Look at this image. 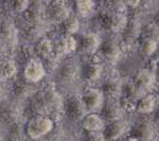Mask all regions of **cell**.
I'll use <instances>...</instances> for the list:
<instances>
[{"label":"cell","mask_w":159,"mask_h":141,"mask_svg":"<svg viewBox=\"0 0 159 141\" xmlns=\"http://www.w3.org/2000/svg\"><path fill=\"white\" fill-rule=\"evenodd\" d=\"M155 24L159 25V12H158V14L156 15V18H155Z\"/></svg>","instance_id":"cell-37"},{"label":"cell","mask_w":159,"mask_h":141,"mask_svg":"<svg viewBox=\"0 0 159 141\" xmlns=\"http://www.w3.org/2000/svg\"><path fill=\"white\" fill-rule=\"evenodd\" d=\"M82 126L86 132H103L105 127L104 119L96 112H89L82 120Z\"/></svg>","instance_id":"cell-16"},{"label":"cell","mask_w":159,"mask_h":141,"mask_svg":"<svg viewBox=\"0 0 159 141\" xmlns=\"http://www.w3.org/2000/svg\"><path fill=\"white\" fill-rule=\"evenodd\" d=\"M141 34V25L137 19H130L122 30V39L127 43H133Z\"/></svg>","instance_id":"cell-21"},{"label":"cell","mask_w":159,"mask_h":141,"mask_svg":"<svg viewBox=\"0 0 159 141\" xmlns=\"http://www.w3.org/2000/svg\"><path fill=\"white\" fill-rule=\"evenodd\" d=\"M122 90L121 83L114 78L107 79L102 87V92L104 96H106V99H118Z\"/></svg>","instance_id":"cell-25"},{"label":"cell","mask_w":159,"mask_h":141,"mask_svg":"<svg viewBox=\"0 0 159 141\" xmlns=\"http://www.w3.org/2000/svg\"><path fill=\"white\" fill-rule=\"evenodd\" d=\"M99 50L101 51L102 55L107 60H117L120 55V46L118 45V43L115 39L108 38L105 39L103 43H101Z\"/></svg>","instance_id":"cell-23"},{"label":"cell","mask_w":159,"mask_h":141,"mask_svg":"<svg viewBox=\"0 0 159 141\" xmlns=\"http://www.w3.org/2000/svg\"><path fill=\"white\" fill-rule=\"evenodd\" d=\"M107 7L105 9L109 10L111 12H115V13H119V14H123L125 10V3L123 2H119V1H110V2H107L106 3Z\"/></svg>","instance_id":"cell-34"},{"label":"cell","mask_w":159,"mask_h":141,"mask_svg":"<svg viewBox=\"0 0 159 141\" xmlns=\"http://www.w3.org/2000/svg\"><path fill=\"white\" fill-rule=\"evenodd\" d=\"M156 119H157V121L159 123V109L157 111V112H156Z\"/></svg>","instance_id":"cell-40"},{"label":"cell","mask_w":159,"mask_h":141,"mask_svg":"<svg viewBox=\"0 0 159 141\" xmlns=\"http://www.w3.org/2000/svg\"><path fill=\"white\" fill-rule=\"evenodd\" d=\"M1 97H2V88L0 86V100H1Z\"/></svg>","instance_id":"cell-41"},{"label":"cell","mask_w":159,"mask_h":141,"mask_svg":"<svg viewBox=\"0 0 159 141\" xmlns=\"http://www.w3.org/2000/svg\"><path fill=\"white\" fill-rule=\"evenodd\" d=\"M71 14L67 2L65 1H52L46 6V15L49 19L54 22L61 24Z\"/></svg>","instance_id":"cell-9"},{"label":"cell","mask_w":159,"mask_h":141,"mask_svg":"<svg viewBox=\"0 0 159 141\" xmlns=\"http://www.w3.org/2000/svg\"><path fill=\"white\" fill-rule=\"evenodd\" d=\"M0 37L7 45L10 54L14 53L16 50L17 42H18V34H17V28L10 20L2 21L1 29H0Z\"/></svg>","instance_id":"cell-8"},{"label":"cell","mask_w":159,"mask_h":141,"mask_svg":"<svg viewBox=\"0 0 159 141\" xmlns=\"http://www.w3.org/2000/svg\"><path fill=\"white\" fill-rule=\"evenodd\" d=\"M102 118L108 121L120 120L123 115V108L117 99H106L102 106Z\"/></svg>","instance_id":"cell-12"},{"label":"cell","mask_w":159,"mask_h":141,"mask_svg":"<svg viewBox=\"0 0 159 141\" xmlns=\"http://www.w3.org/2000/svg\"><path fill=\"white\" fill-rule=\"evenodd\" d=\"M35 84H31L25 80L16 81L13 85V93L16 99H28L31 98L37 90L34 87Z\"/></svg>","instance_id":"cell-22"},{"label":"cell","mask_w":159,"mask_h":141,"mask_svg":"<svg viewBox=\"0 0 159 141\" xmlns=\"http://www.w3.org/2000/svg\"><path fill=\"white\" fill-rule=\"evenodd\" d=\"M143 33L145 35L144 37L152 38L157 43L159 42V25H156L155 22L154 24H148L143 30Z\"/></svg>","instance_id":"cell-32"},{"label":"cell","mask_w":159,"mask_h":141,"mask_svg":"<svg viewBox=\"0 0 159 141\" xmlns=\"http://www.w3.org/2000/svg\"><path fill=\"white\" fill-rule=\"evenodd\" d=\"M46 17V6L40 1L31 2L27 11L22 13V18L27 25H43Z\"/></svg>","instance_id":"cell-6"},{"label":"cell","mask_w":159,"mask_h":141,"mask_svg":"<svg viewBox=\"0 0 159 141\" xmlns=\"http://www.w3.org/2000/svg\"><path fill=\"white\" fill-rule=\"evenodd\" d=\"M154 81H155V75L152 71L147 68H141L135 73L133 83L143 90H147L153 86Z\"/></svg>","instance_id":"cell-17"},{"label":"cell","mask_w":159,"mask_h":141,"mask_svg":"<svg viewBox=\"0 0 159 141\" xmlns=\"http://www.w3.org/2000/svg\"><path fill=\"white\" fill-rule=\"evenodd\" d=\"M125 90V96H126V98L130 100V101H139V100L142 98V97H144V92L145 90H143V89L139 88L138 86H136L134 83H129L125 85L124 88H122Z\"/></svg>","instance_id":"cell-30"},{"label":"cell","mask_w":159,"mask_h":141,"mask_svg":"<svg viewBox=\"0 0 159 141\" xmlns=\"http://www.w3.org/2000/svg\"><path fill=\"white\" fill-rule=\"evenodd\" d=\"M10 52L7 50V45L2 40V38L0 37V57H9Z\"/></svg>","instance_id":"cell-36"},{"label":"cell","mask_w":159,"mask_h":141,"mask_svg":"<svg viewBox=\"0 0 159 141\" xmlns=\"http://www.w3.org/2000/svg\"><path fill=\"white\" fill-rule=\"evenodd\" d=\"M81 100L85 106L87 114L96 112L102 108L104 103V94L102 90L97 88H88L83 92Z\"/></svg>","instance_id":"cell-7"},{"label":"cell","mask_w":159,"mask_h":141,"mask_svg":"<svg viewBox=\"0 0 159 141\" xmlns=\"http://www.w3.org/2000/svg\"><path fill=\"white\" fill-rule=\"evenodd\" d=\"M14 102L15 101H10L0 104V118L10 125L20 122L19 120L22 114L21 107Z\"/></svg>","instance_id":"cell-11"},{"label":"cell","mask_w":159,"mask_h":141,"mask_svg":"<svg viewBox=\"0 0 159 141\" xmlns=\"http://www.w3.org/2000/svg\"><path fill=\"white\" fill-rule=\"evenodd\" d=\"M29 109L34 116L50 117L58 111H64V102L60 93L51 86L37 90L30 98Z\"/></svg>","instance_id":"cell-1"},{"label":"cell","mask_w":159,"mask_h":141,"mask_svg":"<svg viewBox=\"0 0 159 141\" xmlns=\"http://www.w3.org/2000/svg\"><path fill=\"white\" fill-rule=\"evenodd\" d=\"M34 52L38 58L47 60L54 54V43H52V40L47 37L40 38L35 43Z\"/></svg>","instance_id":"cell-20"},{"label":"cell","mask_w":159,"mask_h":141,"mask_svg":"<svg viewBox=\"0 0 159 141\" xmlns=\"http://www.w3.org/2000/svg\"><path fill=\"white\" fill-rule=\"evenodd\" d=\"M100 25L110 32H119L124 29L127 20L123 14L111 12L107 9L101 10L98 15Z\"/></svg>","instance_id":"cell-3"},{"label":"cell","mask_w":159,"mask_h":141,"mask_svg":"<svg viewBox=\"0 0 159 141\" xmlns=\"http://www.w3.org/2000/svg\"><path fill=\"white\" fill-rule=\"evenodd\" d=\"M87 140L86 141H106L103 132H86Z\"/></svg>","instance_id":"cell-35"},{"label":"cell","mask_w":159,"mask_h":141,"mask_svg":"<svg viewBox=\"0 0 159 141\" xmlns=\"http://www.w3.org/2000/svg\"><path fill=\"white\" fill-rule=\"evenodd\" d=\"M31 2L28 1V0H15V1L11 2V7H12V10L17 13H25L27 11V9L29 7Z\"/></svg>","instance_id":"cell-33"},{"label":"cell","mask_w":159,"mask_h":141,"mask_svg":"<svg viewBox=\"0 0 159 141\" xmlns=\"http://www.w3.org/2000/svg\"><path fill=\"white\" fill-rule=\"evenodd\" d=\"M155 108V98L152 94H145L137 103V111L140 114H150Z\"/></svg>","instance_id":"cell-29"},{"label":"cell","mask_w":159,"mask_h":141,"mask_svg":"<svg viewBox=\"0 0 159 141\" xmlns=\"http://www.w3.org/2000/svg\"><path fill=\"white\" fill-rule=\"evenodd\" d=\"M78 48V40L73 36H61L54 43V55L57 57L68 55Z\"/></svg>","instance_id":"cell-14"},{"label":"cell","mask_w":159,"mask_h":141,"mask_svg":"<svg viewBox=\"0 0 159 141\" xmlns=\"http://www.w3.org/2000/svg\"><path fill=\"white\" fill-rule=\"evenodd\" d=\"M126 141H139L138 139H136V138H134V137H130V138H129Z\"/></svg>","instance_id":"cell-38"},{"label":"cell","mask_w":159,"mask_h":141,"mask_svg":"<svg viewBox=\"0 0 159 141\" xmlns=\"http://www.w3.org/2000/svg\"><path fill=\"white\" fill-rule=\"evenodd\" d=\"M102 71H103V67H102L100 61L93 60V58L86 61L84 65L82 66V75L89 82L99 80Z\"/></svg>","instance_id":"cell-15"},{"label":"cell","mask_w":159,"mask_h":141,"mask_svg":"<svg viewBox=\"0 0 159 141\" xmlns=\"http://www.w3.org/2000/svg\"><path fill=\"white\" fill-rule=\"evenodd\" d=\"M157 48H158V43L156 40L148 37H144L142 39V42H141L139 47L140 55L144 58L150 57V56H152L156 52Z\"/></svg>","instance_id":"cell-28"},{"label":"cell","mask_w":159,"mask_h":141,"mask_svg":"<svg viewBox=\"0 0 159 141\" xmlns=\"http://www.w3.org/2000/svg\"><path fill=\"white\" fill-rule=\"evenodd\" d=\"M17 74V66L9 57H0V82L14 78Z\"/></svg>","instance_id":"cell-24"},{"label":"cell","mask_w":159,"mask_h":141,"mask_svg":"<svg viewBox=\"0 0 159 141\" xmlns=\"http://www.w3.org/2000/svg\"><path fill=\"white\" fill-rule=\"evenodd\" d=\"M78 75V64L73 61V58H67L65 61L61 63V66L57 68V74L56 80L58 83L68 84L75 80Z\"/></svg>","instance_id":"cell-10"},{"label":"cell","mask_w":159,"mask_h":141,"mask_svg":"<svg viewBox=\"0 0 159 141\" xmlns=\"http://www.w3.org/2000/svg\"><path fill=\"white\" fill-rule=\"evenodd\" d=\"M63 36H73L80 29V20L75 15L70 14L60 24Z\"/></svg>","instance_id":"cell-26"},{"label":"cell","mask_w":159,"mask_h":141,"mask_svg":"<svg viewBox=\"0 0 159 141\" xmlns=\"http://www.w3.org/2000/svg\"><path fill=\"white\" fill-rule=\"evenodd\" d=\"M101 42L96 33H84L81 35L78 40V47L81 49L82 52L93 54L96 51L99 50Z\"/></svg>","instance_id":"cell-13"},{"label":"cell","mask_w":159,"mask_h":141,"mask_svg":"<svg viewBox=\"0 0 159 141\" xmlns=\"http://www.w3.org/2000/svg\"><path fill=\"white\" fill-rule=\"evenodd\" d=\"M43 25H27L24 28V34L25 38H27L30 42H37L40 38L43 36Z\"/></svg>","instance_id":"cell-27"},{"label":"cell","mask_w":159,"mask_h":141,"mask_svg":"<svg viewBox=\"0 0 159 141\" xmlns=\"http://www.w3.org/2000/svg\"><path fill=\"white\" fill-rule=\"evenodd\" d=\"M125 130V124L124 122L120 120H115V121H110L103 130V134L106 141H116L119 139L120 136Z\"/></svg>","instance_id":"cell-19"},{"label":"cell","mask_w":159,"mask_h":141,"mask_svg":"<svg viewBox=\"0 0 159 141\" xmlns=\"http://www.w3.org/2000/svg\"><path fill=\"white\" fill-rule=\"evenodd\" d=\"M54 127L52 118L45 116L31 117L25 125L27 137L31 140H38L48 135Z\"/></svg>","instance_id":"cell-2"},{"label":"cell","mask_w":159,"mask_h":141,"mask_svg":"<svg viewBox=\"0 0 159 141\" xmlns=\"http://www.w3.org/2000/svg\"><path fill=\"white\" fill-rule=\"evenodd\" d=\"M156 68H157V69H156V71H157V73H156V74H157V78L159 79V63H158V65H157V67H156Z\"/></svg>","instance_id":"cell-39"},{"label":"cell","mask_w":159,"mask_h":141,"mask_svg":"<svg viewBox=\"0 0 159 141\" xmlns=\"http://www.w3.org/2000/svg\"><path fill=\"white\" fill-rule=\"evenodd\" d=\"M154 134L155 132H154L153 125L148 121L138 122L132 132L133 137L142 141H151L154 138Z\"/></svg>","instance_id":"cell-18"},{"label":"cell","mask_w":159,"mask_h":141,"mask_svg":"<svg viewBox=\"0 0 159 141\" xmlns=\"http://www.w3.org/2000/svg\"><path fill=\"white\" fill-rule=\"evenodd\" d=\"M94 2L92 1H88V0H85V1H76L74 3V7H75V11L76 13L82 17H88L89 15L91 14L92 11L94 10Z\"/></svg>","instance_id":"cell-31"},{"label":"cell","mask_w":159,"mask_h":141,"mask_svg":"<svg viewBox=\"0 0 159 141\" xmlns=\"http://www.w3.org/2000/svg\"><path fill=\"white\" fill-rule=\"evenodd\" d=\"M46 73H47V70L43 61L39 58L35 57L24 64L22 80L31 84H37L45 78Z\"/></svg>","instance_id":"cell-4"},{"label":"cell","mask_w":159,"mask_h":141,"mask_svg":"<svg viewBox=\"0 0 159 141\" xmlns=\"http://www.w3.org/2000/svg\"><path fill=\"white\" fill-rule=\"evenodd\" d=\"M64 112L71 121H82L87 115V111L84 106L81 97L71 96L64 102Z\"/></svg>","instance_id":"cell-5"}]
</instances>
